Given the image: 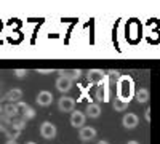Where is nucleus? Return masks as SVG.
<instances>
[{"label": "nucleus", "instance_id": "1", "mask_svg": "<svg viewBox=\"0 0 160 144\" xmlns=\"http://www.w3.org/2000/svg\"><path fill=\"white\" fill-rule=\"evenodd\" d=\"M133 96H135V82L130 75H122L117 83V98L128 104Z\"/></svg>", "mask_w": 160, "mask_h": 144}, {"label": "nucleus", "instance_id": "2", "mask_svg": "<svg viewBox=\"0 0 160 144\" xmlns=\"http://www.w3.org/2000/svg\"><path fill=\"white\" fill-rule=\"evenodd\" d=\"M40 136L45 139H55L56 138V127L51 122H43L40 125Z\"/></svg>", "mask_w": 160, "mask_h": 144}, {"label": "nucleus", "instance_id": "3", "mask_svg": "<svg viewBox=\"0 0 160 144\" xmlns=\"http://www.w3.org/2000/svg\"><path fill=\"white\" fill-rule=\"evenodd\" d=\"M104 78H106V72L101 71V69H90L88 74H87V80L93 85H99L104 82Z\"/></svg>", "mask_w": 160, "mask_h": 144}, {"label": "nucleus", "instance_id": "4", "mask_svg": "<svg viewBox=\"0 0 160 144\" xmlns=\"http://www.w3.org/2000/svg\"><path fill=\"white\" fill-rule=\"evenodd\" d=\"M58 107L61 112H71L72 114L75 111V99L71 96H62L58 101Z\"/></svg>", "mask_w": 160, "mask_h": 144}, {"label": "nucleus", "instance_id": "5", "mask_svg": "<svg viewBox=\"0 0 160 144\" xmlns=\"http://www.w3.org/2000/svg\"><path fill=\"white\" fill-rule=\"evenodd\" d=\"M35 102L38 104L40 107H48L50 104L53 102V95L50 93V91H47V90H42V91H38V95L35 98Z\"/></svg>", "mask_w": 160, "mask_h": 144}, {"label": "nucleus", "instance_id": "6", "mask_svg": "<svg viewBox=\"0 0 160 144\" xmlns=\"http://www.w3.org/2000/svg\"><path fill=\"white\" fill-rule=\"evenodd\" d=\"M138 123H139V117H138L136 114H133V112L125 114V115H123V119H122V125H123V128H127V130L136 128Z\"/></svg>", "mask_w": 160, "mask_h": 144}, {"label": "nucleus", "instance_id": "7", "mask_svg": "<svg viewBox=\"0 0 160 144\" xmlns=\"http://www.w3.org/2000/svg\"><path fill=\"white\" fill-rule=\"evenodd\" d=\"M85 120H87V115L82 111H74L71 114V125L74 128H83L85 127Z\"/></svg>", "mask_w": 160, "mask_h": 144}, {"label": "nucleus", "instance_id": "8", "mask_svg": "<svg viewBox=\"0 0 160 144\" xmlns=\"http://www.w3.org/2000/svg\"><path fill=\"white\" fill-rule=\"evenodd\" d=\"M96 128H93V127H88L85 125L83 128H80L78 130V138L82 139V141H91V139H95L96 138Z\"/></svg>", "mask_w": 160, "mask_h": 144}, {"label": "nucleus", "instance_id": "9", "mask_svg": "<svg viewBox=\"0 0 160 144\" xmlns=\"http://www.w3.org/2000/svg\"><path fill=\"white\" fill-rule=\"evenodd\" d=\"M55 87H56L58 91H61V93H68V91H71V88H72V82L69 80V78L59 75L56 78V82H55Z\"/></svg>", "mask_w": 160, "mask_h": 144}, {"label": "nucleus", "instance_id": "10", "mask_svg": "<svg viewBox=\"0 0 160 144\" xmlns=\"http://www.w3.org/2000/svg\"><path fill=\"white\" fill-rule=\"evenodd\" d=\"M21 98H22V90L21 88H11L3 96V99L8 101V102H19Z\"/></svg>", "mask_w": 160, "mask_h": 144}, {"label": "nucleus", "instance_id": "11", "mask_svg": "<svg viewBox=\"0 0 160 144\" xmlns=\"http://www.w3.org/2000/svg\"><path fill=\"white\" fill-rule=\"evenodd\" d=\"M87 117H90V119H98V117L101 115V106L96 102H91L87 106V112H85Z\"/></svg>", "mask_w": 160, "mask_h": 144}, {"label": "nucleus", "instance_id": "12", "mask_svg": "<svg viewBox=\"0 0 160 144\" xmlns=\"http://www.w3.org/2000/svg\"><path fill=\"white\" fill-rule=\"evenodd\" d=\"M59 75H62L66 78H69L71 82H74V80H77V78H80L82 72H80L78 69H61L59 71Z\"/></svg>", "mask_w": 160, "mask_h": 144}, {"label": "nucleus", "instance_id": "13", "mask_svg": "<svg viewBox=\"0 0 160 144\" xmlns=\"http://www.w3.org/2000/svg\"><path fill=\"white\" fill-rule=\"evenodd\" d=\"M3 114L8 117V119H11V117H16V115L19 114L16 102H8L7 106H3Z\"/></svg>", "mask_w": 160, "mask_h": 144}, {"label": "nucleus", "instance_id": "14", "mask_svg": "<svg viewBox=\"0 0 160 144\" xmlns=\"http://www.w3.org/2000/svg\"><path fill=\"white\" fill-rule=\"evenodd\" d=\"M120 77H122V74H120L118 71H111V72H108V74H106V78H104V80L106 82H108L109 85L111 83H118V80H120Z\"/></svg>", "mask_w": 160, "mask_h": 144}, {"label": "nucleus", "instance_id": "15", "mask_svg": "<svg viewBox=\"0 0 160 144\" xmlns=\"http://www.w3.org/2000/svg\"><path fill=\"white\" fill-rule=\"evenodd\" d=\"M136 101L144 104V102H148L149 101V90L148 88H139L136 91Z\"/></svg>", "mask_w": 160, "mask_h": 144}, {"label": "nucleus", "instance_id": "16", "mask_svg": "<svg viewBox=\"0 0 160 144\" xmlns=\"http://www.w3.org/2000/svg\"><path fill=\"white\" fill-rule=\"evenodd\" d=\"M21 133H22V132H19V130L13 128V127H10L7 132H5V135H7V138H8L10 141H16V138H19Z\"/></svg>", "mask_w": 160, "mask_h": 144}, {"label": "nucleus", "instance_id": "17", "mask_svg": "<svg viewBox=\"0 0 160 144\" xmlns=\"http://www.w3.org/2000/svg\"><path fill=\"white\" fill-rule=\"evenodd\" d=\"M11 127V119H8L7 115H3V117H0V132H7V130Z\"/></svg>", "mask_w": 160, "mask_h": 144}, {"label": "nucleus", "instance_id": "18", "mask_svg": "<svg viewBox=\"0 0 160 144\" xmlns=\"http://www.w3.org/2000/svg\"><path fill=\"white\" fill-rule=\"evenodd\" d=\"M112 106H114V109H115L117 112H122V111H127L128 104H127V102H123V101H120L118 98H115V99H114V104H112Z\"/></svg>", "mask_w": 160, "mask_h": 144}, {"label": "nucleus", "instance_id": "19", "mask_svg": "<svg viewBox=\"0 0 160 144\" xmlns=\"http://www.w3.org/2000/svg\"><path fill=\"white\" fill-rule=\"evenodd\" d=\"M11 127L19 130V132H22L24 127H26V120L22 119V117H21V119H16V120H11Z\"/></svg>", "mask_w": 160, "mask_h": 144}, {"label": "nucleus", "instance_id": "20", "mask_svg": "<svg viewBox=\"0 0 160 144\" xmlns=\"http://www.w3.org/2000/svg\"><path fill=\"white\" fill-rule=\"evenodd\" d=\"M22 119L26 120V122H28V120H32V119H35V111L32 109V107H28V109H26L22 114Z\"/></svg>", "mask_w": 160, "mask_h": 144}, {"label": "nucleus", "instance_id": "21", "mask_svg": "<svg viewBox=\"0 0 160 144\" xmlns=\"http://www.w3.org/2000/svg\"><path fill=\"white\" fill-rule=\"evenodd\" d=\"M15 75H16L18 78H26V75H28V71H26V69H16V71H15Z\"/></svg>", "mask_w": 160, "mask_h": 144}, {"label": "nucleus", "instance_id": "22", "mask_svg": "<svg viewBox=\"0 0 160 144\" xmlns=\"http://www.w3.org/2000/svg\"><path fill=\"white\" fill-rule=\"evenodd\" d=\"M16 106H18V111H19L21 114H22V112H24L26 109L29 107V106H28V104H26L24 101H19V102H16Z\"/></svg>", "mask_w": 160, "mask_h": 144}, {"label": "nucleus", "instance_id": "23", "mask_svg": "<svg viewBox=\"0 0 160 144\" xmlns=\"http://www.w3.org/2000/svg\"><path fill=\"white\" fill-rule=\"evenodd\" d=\"M37 72H38V74H43V75H50V74L53 72V69H38Z\"/></svg>", "mask_w": 160, "mask_h": 144}, {"label": "nucleus", "instance_id": "24", "mask_svg": "<svg viewBox=\"0 0 160 144\" xmlns=\"http://www.w3.org/2000/svg\"><path fill=\"white\" fill-rule=\"evenodd\" d=\"M144 115H146V120H148V122H151V109L148 107V109H146V112H144Z\"/></svg>", "mask_w": 160, "mask_h": 144}, {"label": "nucleus", "instance_id": "25", "mask_svg": "<svg viewBox=\"0 0 160 144\" xmlns=\"http://www.w3.org/2000/svg\"><path fill=\"white\" fill-rule=\"evenodd\" d=\"M96 144H109V142L106 141V139H101V141H99V142H96Z\"/></svg>", "mask_w": 160, "mask_h": 144}, {"label": "nucleus", "instance_id": "26", "mask_svg": "<svg viewBox=\"0 0 160 144\" xmlns=\"http://www.w3.org/2000/svg\"><path fill=\"white\" fill-rule=\"evenodd\" d=\"M5 144H18V142H16V141H10V139H8V141H7Z\"/></svg>", "mask_w": 160, "mask_h": 144}, {"label": "nucleus", "instance_id": "27", "mask_svg": "<svg viewBox=\"0 0 160 144\" xmlns=\"http://www.w3.org/2000/svg\"><path fill=\"white\" fill-rule=\"evenodd\" d=\"M127 144H139V142H138V141H128Z\"/></svg>", "mask_w": 160, "mask_h": 144}, {"label": "nucleus", "instance_id": "28", "mask_svg": "<svg viewBox=\"0 0 160 144\" xmlns=\"http://www.w3.org/2000/svg\"><path fill=\"white\" fill-rule=\"evenodd\" d=\"M3 112V106H2V104H0V114H2Z\"/></svg>", "mask_w": 160, "mask_h": 144}, {"label": "nucleus", "instance_id": "29", "mask_svg": "<svg viewBox=\"0 0 160 144\" xmlns=\"http://www.w3.org/2000/svg\"><path fill=\"white\" fill-rule=\"evenodd\" d=\"M26 144H37V142H34V141H29V142H26Z\"/></svg>", "mask_w": 160, "mask_h": 144}, {"label": "nucleus", "instance_id": "30", "mask_svg": "<svg viewBox=\"0 0 160 144\" xmlns=\"http://www.w3.org/2000/svg\"><path fill=\"white\" fill-rule=\"evenodd\" d=\"M0 99H2V95H0Z\"/></svg>", "mask_w": 160, "mask_h": 144}]
</instances>
